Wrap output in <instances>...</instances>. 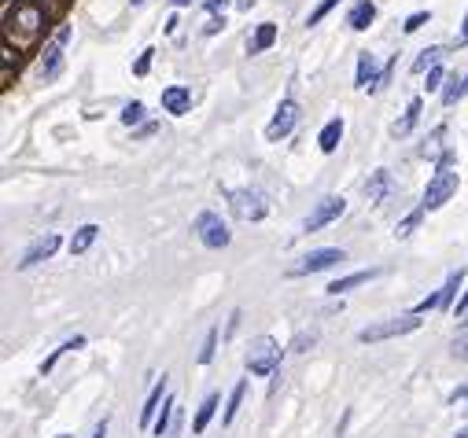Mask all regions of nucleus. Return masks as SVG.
<instances>
[{"label":"nucleus","mask_w":468,"mask_h":438,"mask_svg":"<svg viewBox=\"0 0 468 438\" xmlns=\"http://www.w3.org/2000/svg\"><path fill=\"white\" fill-rule=\"evenodd\" d=\"M454 192H457V159H454V151H446V155L439 159V166H435V173H432L420 207L424 210H439L442 203L454 199Z\"/></svg>","instance_id":"nucleus-1"},{"label":"nucleus","mask_w":468,"mask_h":438,"mask_svg":"<svg viewBox=\"0 0 468 438\" xmlns=\"http://www.w3.org/2000/svg\"><path fill=\"white\" fill-rule=\"evenodd\" d=\"M281 358H284L281 343H276L273 335H259V339H251L244 365H247L251 376H276V368H281Z\"/></svg>","instance_id":"nucleus-2"},{"label":"nucleus","mask_w":468,"mask_h":438,"mask_svg":"<svg viewBox=\"0 0 468 438\" xmlns=\"http://www.w3.org/2000/svg\"><path fill=\"white\" fill-rule=\"evenodd\" d=\"M420 328V313H406V317H391V320H380V324H369L358 332V343H384V339H395V335H410Z\"/></svg>","instance_id":"nucleus-3"},{"label":"nucleus","mask_w":468,"mask_h":438,"mask_svg":"<svg viewBox=\"0 0 468 438\" xmlns=\"http://www.w3.org/2000/svg\"><path fill=\"white\" fill-rule=\"evenodd\" d=\"M229 207H232V214H236L240 221H262L266 210H269L266 192H259V188H240V192H232V195H229Z\"/></svg>","instance_id":"nucleus-4"},{"label":"nucleus","mask_w":468,"mask_h":438,"mask_svg":"<svg viewBox=\"0 0 468 438\" xmlns=\"http://www.w3.org/2000/svg\"><path fill=\"white\" fill-rule=\"evenodd\" d=\"M339 261H347V254L339 251V247H317L310 254H303L295 266L288 269V276H310V273H325L332 266H339Z\"/></svg>","instance_id":"nucleus-5"},{"label":"nucleus","mask_w":468,"mask_h":438,"mask_svg":"<svg viewBox=\"0 0 468 438\" xmlns=\"http://www.w3.org/2000/svg\"><path fill=\"white\" fill-rule=\"evenodd\" d=\"M196 232H199V239H203V247H210V251L229 247V239H232L229 225L222 221V217H218L214 210H203V214L196 217Z\"/></svg>","instance_id":"nucleus-6"},{"label":"nucleus","mask_w":468,"mask_h":438,"mask_svg":"<svg viewBox=\"0 0 468 438\" xmlns=\"http://www.w3.org/2000/svg\"><path fill=\"white\" fill-rule=\"evenodd\" d=\"M67 41H71V26H59L56 37L45 45V52H41V63H37V74L41 78H56L59 67H63V48H67Z\"/></svg>","instance_id":"nucleus-7"},{"label":"nucleus","mask_w":468,"mask_h":438,"mask_svg":"<svg viewBox=\"0 0 468 438\" xmlns=\"http://www.w3.org/2000/svg\"><path fill=\"white\" fill-rule=\"evenodd\" d=\"M343 210H347V199H343V195H325V199L317 203V207L310 210V217L303 221V232H317V229H325L328 221L343 217Z\"/></svg>","instance_id":"nucleus-8"},{"label":"nucleus","mask_w":468,"mask_h":438,"mask_svg":"<svg viewBox=\"0 0 468 438\" xmlns=\"http://www.w3.org/2000/svg\"><path fill=\"white\" fill-rule=\"evenodd\" d=\"M295 122H299V103H295V100H281V107H276V115H273V122L266 129V137L269 140H284L295 129Z\"/></svg>","instance_id":"nucleus-9"},{"label":"nucleus","mask_w":468,"mask_h":438,"mask_svg":"<svg viewBox=\"0 0 468 438\" xmlns=\"http://www.w3.org/2000/svg\"><path fill=\"white\" fill-rule=\"evenodd\" d=\"M59 244H63L59 232H45L41 239H33V244L26 247V254H23V261H19V269H33L37 261H48V258L59 251Z\"/></svg>","instance_id":"nucleus-10"},{"label":"nucleus","mask_w":468,"mask_h":438,"mask_svg":"<svg viewBox=\"0 0 468 438\" xmlns=\"http://www.w3.org/2000/svg\"><path fill=\"white\" fill-rule=\"evenodd\" d=\"M354 85H358V89H369V93H376L380 85H384V71L376 67V56H369V52L358 56V78H354Z\"/></svg>","instance_id":"nucleus-11"},{"label":"nucleus","mask_w":468,"mask_h":438,"mask_svg":"<svg viewBox=\"0 0 468 438\" xmlns=\"http://www.w3.org/2000/svg\"><path fill=\"white\" fill-rule=\"evenodd\" d=\"M162 107H166V115H188V107H192V89L170 85V89H162Z\"/></svg>","instance_id":"nucleus-12"},{"label":"nucleus","mask_w":468,"mask_h":438,"mask_svg":"<svg viewBox=\"0 0 468 438\" xmlns=\"http://www.w3.org/2000/svg\"><path fill=\"white\" fill-rule=\"evenodd\" d=\"M162 402H166V376L152 387V394H147V402H144V409H140V427H152V424H155Z\"/></svg>","instance_id":"nucleus-13"},{"label":"nucleus","mask_w":468,"mask_h":438,"mask_svg":"<svg viewBox=\"0 0 468 438\" xmlns=\"http://www.w3.org/2000/svg\"><path fill=\"white\" fill-rule=\"evenodd\" d=\"M376 276H380V269H365V273H350V276H343V280H332V283H328V295H343V291L361 288V283H369V280H376Z\"/></svg>","instance_id":"nucleus-14"},{"label":"nucleus","mask_w":468,"mask_h":438,"mask_svg":"<svg viewBox=\"0 0 468 438\" xmlns=\"http://www.w3.org/2000/svg\"><path fill=\"white\" fill-rule=\"evenodd\" d=\"M373 19H376V4H373V0H358L354 11H350V19H347V26H350V30H369Z\"/></svg>","instance_id":"nucleus-15"},{"label":"nucleus","mask_w":468,"mask_h":438,"mask_svg":"<svg viewBox=\"0 0 468 438\" xmlns=\"http://www.w3.org/2000/svg\"><path fill=\"white\" fill-rule=\"evenodd\" d=\"M388 188H391V173H388V170H376L373 177L365 181V199H369V203H380V199L388 195Z\"/></svg>","instance_id":"nucleus-16"},{"label":"nucleus","mask_w":468,"mask_h":438,"mask_svg":"<svg viewBox=\"0 0 468 438\" xmlns=\"http://www.w3.org/2000/svg\"><path fill=\"white\" fill-rule=\"evenodd\" d=\"M339 140H343V118H332L325 129H321V137H317V144H321L325 155H332V151L339 147Z\"/></svg>","instance_id":"nucleus-17"},{"label":"nucleus","mask_w":468,"mask_h":438,"mask_svg":"<svg viewBox=\"0 0 468 438\" xmlns=\"http://www.w3.org/2000/svg\"><path fill=\"white\" fill-rule=\"evenodd\" d=\"M174 420H177V405H174V398H170V394H166V402H162V412L155 416V424H152L155 438H166V434H170V427H174Z\"/></svg>","instance_id":"nucleus-18"},{"label":"nucleus","mask_w":468,"mask_h":438,"mask_svg":"<svg viewBox=\"0 0 468 438\" xmlns=\"http://www.w3.org/2000/svg\"><path fill=\"white\" fill-rule=\"evenodd\" d=\"M214 409H218V394H207V398H203V405L196 409V420H192V434H203V431H207V424L214 420Z\"/></svg>","instance_id":"nucleus-19"},{"label":"nucleus","mask_w":468,"mask_h":438,"mask_svg":"<svg viewBox=\"0 0 468 438\" xmlns=\"http://www.w3.org/2000/svg\"><path fill=\"white\" fill-rule=\"evenodd\" d=\"M273 41H276V26H273V23H262L259 30H254V37L247 41V52L259 56V52H266V48L273 45Z\"/></svg>","instance_id":"nucleus-20"},{"label":"nucleus","mask_w":468,"mask_h":438,"mask_svg":"<svg viewBox=\"0 0 468 438\" xmlns=\"http://www.w3.org/2000/svg\"><path fill=\"white\" fill-rule=\"evenodd\" d=\"M461 96H468V74H454L450 81H446V89H442V103H446V107H454Z\"/></svg>","instance_id":"nucleus-21"},{"label":"nucleus","mask_w":468,"mask_h":438,"mask_svg":"<svg viewBox=\"0 0 468 438\" xmlns=\"http://www.w3.org/2000/svg\"><path fill=\"white\" fill-rule=\"evenodd\" d=\"M96 236H100L96 225H81V229L74 232V239H71V254H85V251L96 244Z\"/></svg>","instance_id":"nucleus-22"},{"label":"nucleus","mask_w":468,"mask_h":438,"mask_svg":"<svg viewBox=\"0 0 468 438\" xmlns=\"http://www.w3.org/2000/svg\"><path fill=\"white\" fill-rule=\"evenodd\" d=\"M244 394H247V380H240L236 387H232L229 405H225V416H222V424H232V420H236V412H240V405H244Z\"/></svg>","instance_id":"nucleus-23"},{"label":"nucleus","mask_w":468,"mask_h":438,"mask_svg":"<svg viewBox=\"0 0 468 438\" xmlns=\"http://www.w3.org/2000/svg\"><path fill=\"white\" fill-rule=\"evenodd\" d=\"M81 346H85V339H81V335H74V339L63 343L59 350H52V358H45V365H41V376H48V372L56 368V361H59L63 354H71V350H81Z\"/></svg>","instance_id":"nucleus-24"},{"label":"nucleus","mask_w":468,"mask_h":438,"mask_svg":"<svg viewBox=\"0 0 468 438\" xmlns=\"http://www.w3.org/2000/svg\"><path fill=\"white\" fill-rule=\"evenodd\" d=\"M457 288H461V269L446 276L442 291H439V310H450V306H454V295H457Z\"/></svg>","instance_id":"nucleus-25"},{"label":"nucleus","mask_w":468,"mask_h":438,"mask_svg":"<svg viewBox=\"0 0 468 438\" xmlns=\"http://www.w3.org/2000/svg\"><path fill=\"white\" fill-rule=\"evenodd\" d=\"M417 118H420V100H410V107H406V115H402V122L395 125V137H406L410 129L417 125Z\"/></svg>","instance_id":"nucleus-26"},{"label":"nucleus","mask_w":468,"mask_h":438,"mask_svg":"<svg viewBox=\"0 0 468 438\" xmlns=\"http://www.w3.org/2000/svg\"><path fill=\"white\" fill-rule=\"evenodd\" d=\"M439 59H442V48H424L420 59L413 63V71H417V74H420V71H432V67H439Z\"/></svg>","instance_id":"nucleus-27"},{"label":"nucleus","mask_w":468,"mask_h":438,"mask_svg":"<svg viewBox=\"0 0 468 438\" xmlns=\"http://www.w3.org/2000/svg\"><path fill=\"white\" fill-rule=\"evenodd\" d=\"M214 350H218V328H210L207 339H203V350H199V365H210V361H214Z\"/></svg>","instance_id":"nucleus-28"},{"label":"nucleus","mask_w":468,"mask_h":438,"mask_svg":"<svg viewBox=\"0 0 468 438\" xmlns=\"http://www.w3.org/2000/svg\"><path fill=\"white\" fill-rule=\"evenodd\" d=\"M137 122H144V103H140V100H133V103L122 107V125H137Z\"/></svg>","instance_id":"nucleus-29"},{"label":"nucleus","mask_w":468,"mask_h":438,"mask_svg":"<svg viewBox=\"0 0 468 438\" xmlns=\"http://www.w3.org/2000/svg\"><path fill=\"white\" fill-rule=\"evenodd\" d=\"M420 217H424V207H420V210H413V214L406 217V221H398V229H395V236H398V239H406V236H410V232L417 229V221H420Z\"/></svg>","instance_id":"nucleus-30"},{"label":"nucleus","mask_w":468,"mask_h":438,"mask_svg":"<svg viewBox=\"0 0 468 438\" xmlns=\"http://www.w3.org/2000/svg\"><path fill=\"white\" fill-rule=\"evenodd\" d=\"M336 4H339V0H321V4H317V8L310 11V19H306V26H317V23H321V19H325V15H328V11H332Z\"/></svg>","instance_id":"nucleus-31"},{"label":"nucleus","mask_w":468,"mask_h":438,"mask_svg":"<svg viewBox=\"0 0 468 438\" xmlns=\"http://www.w3.org/2000/svg\"><path fill=\"white\" fill-rule=\"evenodd\" d=\"M313 343H317V328H310V332H299V335H295L291 350H295V354H303V350H306V346H313Z\"/></svg>","instance_id":"nucleus-32"},{"label":"nucleus","mask_w":468,"mask_h":438,"mask_svg":"<svg viewBox=\"0 0 468 438\" xmlns=\"http://www.w3.org/2000/svg\"><path fill=\"white\" fill-rule=\"evenodd\" d=\"M428 19H432V11H413V15L406 19V26H402V30H406V33H417L424 23H428Z\"/></svg>","instance_id":"nucleus-33"},{"label":"nucleus","mask_w":468,"mask_h":438,"mask_svg":"<svg viewBox=\"0 0 468 438\" xmlns=\"http://www.w3.org/2000/svg\"><path fill=\"white\" fill-rule=\"evenodd\" d=\"M152 56H155L152 48H147V52H140V59H137V67H133V74H137V78H144L147 71H152Z\"/></svg>","instance_id":"nucleus-34"},{"label":"nucleus","mask_w":468,"mask_h":438,"mask_svg":"<svg viewBox=\"0 0 468 438\" xmlns=\"http://www.w3.org/2000/svg\"><path fill=\"white\" fill-rule=\"evenodd\" d=\"M428 93H435V89H442V67H432L428 71V85H424Z\"/></svg>","instance_id":"nucleus-35"},{"label":"nucleus","mask_w":468,"mask_h":438,"mask_svg":"<svg viewBox=\"0 0 468 438\" xmlns=\"http://www.w3.org/2000/svg\"><path fill=\"white\" fill-rule=\"evenodd\" d=\"M454 358H457V361H468V335H457V339H454Z\"/></svg>","instance_id":"nucleus-36"},{"label":"nucleus","mask_w":468,"mask_h":438,"mask_svg":"<svg viewBox=\"0 0 468 438\" xmlns=\"http://www.w3.org/2000/svg\"><path fill=\"white\" fill-rule=\"evenodd\" d=\"M222 26H225V19H218V15H214V19H210V23L203 26V33H218Z\"/></svg>","instance_id":"nucleus-37"},{"label":"nucleus","mask_w":468,"mask_h":438,"mask_svg":"<svg viewBox=\"0 0 468 438\" xmlns=\"http://www.w3.org/2000/svg\"><path fill=\"white\" fill-rule=\"evenodd\" d=\"M93 438H108V416H103V420L93 427Z\"/></svg>","instance_id":"nucleus-38"},{"label":"nucleus","mask_w":468,"mask_h":438,"mask_svg":"<svg viewBox=\"0 0 468 438\" xmlns=\"http://www.w3.org/2000/svg\"><path fill=\"white\" fill-rule=\"evenodd\" d=\"M457 313H461V317L468 313V288H464V291H461V298H457Z\"/></svg>","instance_id":"nucleus-39"},{"label":"nucleus","mask_w":468,"mask_h":438,"mask_svg":"<svg viewBox=\"0 0 468 438\" xmlns=\"http://www.w3.org/2000/svg\"><path fill=\"white\" fill-rule=\"evenodd\" d=\"M457 45H468V15H464V23H461V33H457Z\"/></svg>","instance_id":"nucleus-40"},{"label":"nucleus","mask_w":468,"mask_h":438,"mask_svg":"<svg viewBox=\"0 0 468 438\" xmlns=\"http://www.w3.org/2000/svg\"><path fill=\"white\" fill-rule=\"evenodd\" d=\"M457 402H468V387H461V390H454V405Z\"/></svg>","instance_id":"nucleus-41"},{"label":"nucleus","mask_w":468,"mask_h":438,"mask_svg":"<svg viewBox=\"0 0 468 438\" xmlns=\"http://www.w3.org/2000/svg\"><path fill=\"white\" fill-rule=\"evenodd\" d=\"M218 8H225V0H207V11H218Z\"/></svg>","instance_id":"nucleus-42"},{"label":"nucleus","mask_w":468,"mask_h":438,"mask_svg":"<svg viewBox=\"0 0 468 438\" xmlns=\"http://www.w3.org/2000/svg\"><path fill=\"white\" fill-rule=\"evenodd\" d=\"M170 4H174V8H188V4H192V0H170Z\"/></svg>","instance_id":"nucleus-43"},{"label":"nucleus","mask_w":468,"mask_h":438,"mask_svg":"<svg viewBox=\"0 0 468 438\" xmlns=\"http://www.w3.org/2000/svg\"><path fill=\"white\" fill-rule=\"evenodd\" d=\"M457 438H468V427H461V431H457Z\"/></svg>","instance_id":"nucleus-44"},{"label":"nucleus","mask_w":468,"mask_h":438,"mask_svg":"<svg viewBox=\"0 0 468 438\" xmlns=\"http://www.w3.org/2000/svg\"><path fill=\"white\" fill-rule=\"evenodd\" d=\"M254 4V0H240V8H251Z\"/></svg>","instance_id":"nucleus-45"},{"label":"nucleus","mask_w":468,"mask_h":438,"mask_svg":"<svg viewBox=\"0 0 468 438\" xmlns=\"http://www.w3.org/2000/svg\"><path fill=\"white\" fill-rule=\"evenodd\" d=\"M461 328H468V313H464V317H461Z\"/></svg>","instance_id":"nucleus-46"},{"label":"nucleus","mask_w":468,"mask_h":438,"mask_svg":"<svg viewBox=\"0 0 468 438\" xmlns=\"http://www.w3.org/2000/svg\"><path fill=\"white\" fill-rule=\"evenodd\" d=\"M130 4H133V8H137V4H144V0H130Z\"/></svg>","instance_id":"nucleus-47"},{"label":"nucleus","mask_w":468,"mask_h":438,"mask_svg":"<svg viewBox=\"0 0 468 438\" xmlns=\"http://www.w3.org/2000/svg\"><path fill=\"white\" fill-rule=\"evenodd\" d=\"M59 438H71V434H59Z\"/></svg>","instance_id":"nucleus-48"}]
</instances>
